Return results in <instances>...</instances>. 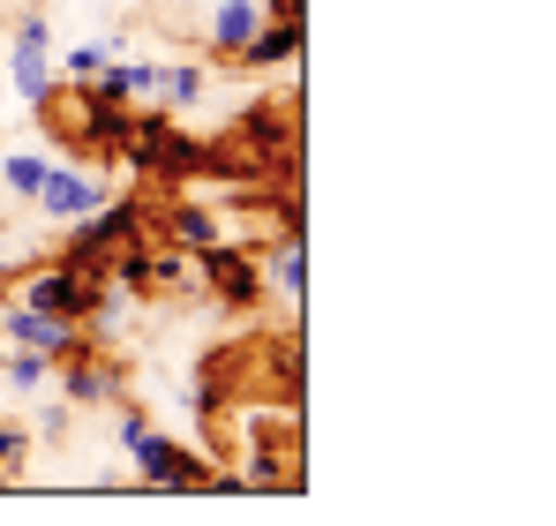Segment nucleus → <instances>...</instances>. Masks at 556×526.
<instances>
[{"mask_svg":"<svg viewBox=\"0 0 556 526\" xmlns=\"http://www.w3.org/2000/svg\"><path fill=\"white\" fill-rule=\"evenodd\" d=\"M105 196H113V188H105V174H84V166H68V159H53L30 203H38L46 218H84V211H98Z\"/></svg>","mask_w":556,"mask_h":526,"instance_id":"nucleus-5","label":"nucleus"},{"mask_svg":"<svg viewBox=\"0 0 556 526\" xmlns=\"http://www.w3.org/2000/svg\"><path fill=\"white\" fill-rule=\"evenodd\" d=\"M128 84H136V105H159V61H136L128 53Z\"/></svg>","mask_w":556,"mask_h":526,"instance_id":"nucleus-17","label":"nucleus"},{"mask_svg":"<svg viewBox=\"0 0 556 526\" xmlns=\"http://www.w3.org/2000/svg\"><path fill=\"white\" fill-rule=\"evenodd\" d=\"M0 384H8L15 399H30V391L53 384V361H46L38 347H8V353H0Z\"/></svg>","mask_w":556,"mask_h":526,"instance_id":"nucleus-14","label":"nucleus"},{"mask_svg":"<svg viewBox=\"0 0 556 526\" xmlns=\"http://www.w3.org/2000/svg\"><path fill=\"white\" fill-rule=\"evenodd\" d=\"M151 234H166L174 249H211V241H226V218L211 211V203H166V218H151Z\"/></svg>","mask_w":556,"mask_h":526,"instance_id":"nucleus-11","label":"nucleus"},{"mask_svg":"<svg viewBox=\"0 0 556 526\" xmlns=\"http://www.w3.org/2000/svg\"><path fill=\"white\" fill-rule=\"evenodd\" d=\"M308 0H264V15H301Z\"/></svg>","mask_w":556,"mask_h":526,"instance_id":"nucleus-20","label":"nucleus"},{"mask_svg":"<svg viewBox=\"0 0 556 526\" xmlns=\"http://www.w3.org/2000/svg\"><path fill=\"white\" fill-rule=\"evenodd\" d=\"M0 339H8V347H38L46 361H53V368H61L68 353L98 347L84 324H68V316H46V309H23V301H8V309H0Z\"/></svg>","mask_w":556,"mask_h":526,"instance_id":"nucleus-4","label":"nucleus"},{"mask_svg":"<svg viewBox=\"0 0 556 526\" xmlns=\"http://www.w3.org/2000/svg\"><path fill=\"white\" fill-rule=\"evenodd\" d=\"M128 459H136V474L151 481V489H203V497H218V489H241L218 459H203V451H188V443L159 437V422L143 429V437L128 443Z\"/></svg>","mask_w":556,"mask_h":526,"instance_id":"nucleus-2","label":"nucleus"},{"mask_svg":"<svg viewBox=\"0 0 556 526\" xmlns=\"http://www.w3.org/2000/svg\"><path fill=\"white\" fill-rule=\"evenodd\" d=\"M301 46H308V23L301 15H264L256 38L233 53L241 68H301Z\"/></svg>","mask_w":556,"mask_h":526,"instance_id":"nucleus-7","label":"nucleus"},{"mask_svg":"<svg viewBox=\"0 0 556 526\" xmlns=\"http://www.w3.org/2000/svg\"><path fill=\"white\" fill-rule=\"evenodd\" d=\"M128 53V38L121 30H98V38H84V46H68V53H53L61 61V84H91L105 61H121Z\"/></svg>","mask_w":556,"mask_h":526,"instance_id":"nucleus-12","label":"nucleus"},{"mask_svg":"<svg viewBox=\"0 0 556 526\" xmlns=\"http://www.w3.org/2000/svg\"><path fill=\"white\" fill-rule=\"evenodd\" d=\"M68 414H76V406H68V399H61V406H46V414H38V429H46V443H61V437H68Z\"/></svg>","mask_w":556,"mask_h":526,"instance_id":"nucleus-19","label":"nucleus"},{"mask_svg":"<svg viewBox=\"0 0 556 526\" xmlns=\"http://www.w3.org/2000/svg\"><path fill=\"white\" fill-rule=\"evenodd\" d=\"M46 166H53L46 151H8V159H0V196L30 203V196H38V180H46Z\"/></svg>","mask_w":556,"mask_h":526,"instance_id":"nucleus-15","label":"nucleus"},{"mask_svg":"<svg viewBox=\"0 0 556 526\" xmlns=\"http://www.w3.org/2000/svg\"><path fill=\"white\" fill-rule=\"evenodd\" d=\"M195 293H211L226 309H256L264 301V263L241 256L233 241H211V249H195Z\"/></svg>","mask_w":556,"mask_h":526,"instance_id":"nucleus-3","label":"nucleus"},{"mask_svg":"<svg viewBox=\"0 0 556 526\" xmlns=\"http://www.w3.org/2000/svg\"><path fill=\"white\" fill-rule=\"evenodd\" d=\"M264 293L286 301V316H301V301H308V241L301 234H278L264 249Z\"/></svg>","mask_w":556,"mask_h":526,"instance_id":"nucleus-9","label":"nucleus"},{"mask_svg":"<svg viewBox=\"0 0 556 526\" xmlns=\"http://www.w3.org/2000/svg\"><path fill=\"white\" fill-rule=\"evenodd\" d=\"M256 23H264V0H211V23H203V53H218V61H233L249 38H256Z\"/></svg>","mask_w":556,"mask_h":526,"instance_id":"nucleus-10","label":"nucleus"},{"mask_svg":"<svg viewBox=\"0 0 556 526\" xmlns=\"http://www.w3.org/2000/svg\"><path fill=\"white\" fill-rule=\"evenodd\" d=\"M23 459H30V429L0 414V481H15V474H23Z\"/></svg>","mask_w":556,"mask_h":526,"instance_id":"nucleus-16","label":"nucleus"},{"mask_svg":"<svg viewBox=\"0 0 556 526\" xmlns=\"http://www.w3.org/2000/svg\"><path fill=\"white\" fill-rule=\"evenodd\" d=\"M53 376H61V399H68V406H105V399H121V368H113L98 347L68 353Z\"/></svg>","mask_w":556,"mask_h":526,"instance_id":"nucleus-8","label":"nucleus"},{"mask_svg":"<svg viewBox=\"0 0 556 526\" xmlns=\"http://www.w3.org/2000/svg\"><path fill=\"white\" fill-rule=\"evenodd\" d=\"M8 84H15V98L38 113L53 90H61V61H53V38H8Z\"/></svg>","mask_w":556,"mask_h":526,"instance_id":"nucleus-6","label":"nucleus"},{"mask_svg":"<svg viewBox=\"0 0 556 526\" xmlns=\"http://www.w3.org/2000/svg\"><path fill=\"white\" fill-rule=\"evenodd\" d=\"M8 38H53V15H46V8H15Z\"/></svg>","mask_w":556,"mask_h":526,"instance_id":"nucleus-18","label":"nucleus"},{"mask_svg":"<svg viewBox=\"0 0 556 526\" xmlns=\"http://www.w3.org/2000/svg\"><path fill=\"white\" fill-rule=\"evenodd\" d=\"M0 203H8V196H0Z\"/></svg>","mask_w":556,"mask_h":526,"instance_id":"nucleus-21","label":"nucleus"},{"mask_svg":"<svg viewBox=\"0 0 556 526\" xmlns=\"http://www.w3.org/2000/svg\"><path fill=\"white\" fill-rule=\"evenodd\" d=\"M203 90H211V76H203L195 61H159V105H166V113H195Z\"/></svg>","mask_w":556,"mask_h":526,"instance_id":"nucleus-13","label":"nucleus"},{"mask_svg":"<svg viewBox=\"0 0 556 526\" xmlns=\"http://www.w3.org/2000/svg\"><path fill=\"white\" fill-rule=\"evenodd\" d=\"M8 301H23V309H46V316H68V324H84L98 301H105V271H84V263H30V271H15L8 286H0Z\"/></svg>","mask_w":556,"mask_h":526,"instance_id":"nucleus-1","label":"nucleus"}]
</instances>
